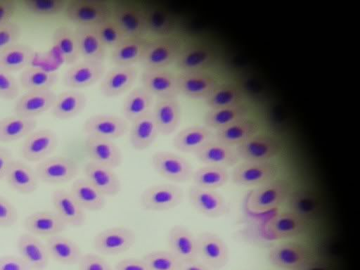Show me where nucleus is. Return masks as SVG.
Segmentation results:
<instances>
[{
    "mask_svg": "<svg viewBox=\"0 0 360 270\" xmlns=\"http://www.w3.org/2000/svg\"><path fill=\"white\" fill-rule=\"evenodd\" d=\"M151 112L160 134L169 136L179 128L181 110L177 97L155 98Z\"/></svg>",
    "mask_w": 360,
    "mask_h": 270,
    "instance_id": "obj_19",
    "label": "nucleus"
},
{
    "mask_svg": "<svg viewBox=\"0 0 360 270\" xmlns=\"http://www.w3.org/2000/svg\"><path fill=\"white\" fill-rule=\"evenodd\" d=\"M213 139V131L204 125L189 126L174 136V148L184 153H194L205 143Z\"/></svg>",
    "mask_w": 360,
    "mask_h": 270,
    "instance_id": "obj_38",
    "label": "nucleus"
},
{
    "mask_svg": "<svg viewBox=\"0 0 360 270\" xmlns=\"http://www.w3.org/2000/svg\"><path fill=\"white\" fill-rule=\"evenodd\" d=\"M131 123L129 139L131 147L136 150L150 148L160 134L152 112Z\"/></svg>",
    "mask_w": 360,
    "mask_h": 270,
    "instance_id": "obj_33",
    "label": "nucleus"
},
{
    "mask_svg": "<svg viewBox=\"0 0 360 270\" xmlns=\"http://www.w3.org/2000/svg\"><path fill=\"white\" fill-rule=\"evenodd\" d=\"M136 242L134 231L125 226H114L98 232L93 246L98 255L114 256L129 250Z\"/></svg>",
    "mask_w": 360,
    "mask_h": 270,
    "instance_id": "obj_6",
    "label": "nucleus"
},
{
    "mask_svg": "<svg viewBox=\"0 0 360 270\" xmlns=\"http://www.w3.org/2000/svg\"><path fill=\"white\" fill-rule=\"evenodd\" d=\"M128 129V122L122 117L109 114H96L88 117L83 124L86 136L114 140L122 137Z\"/></svg>",
    "mask_w": 360,
    "mask_h": 270,
    "instance_id": "obj_13",
    "label": "nucleus"
},
{
    "mask_svg": "<svg viewBox=\"0 0 360 270\" xmlns=\"http://www.w3.org/2000/svg\"><path fill=\"white\" fill-rule=\"evenodd\" d=\"M94 28L105 47L111 50L127 37L111 18L100 23Z\"/></svg>",
    "mask_w": 360,
    "mask_h": 270,
    "instance_id": "obj_52",
    "label": "nucleus"
},
{
    "mask_svg": "<svg viewBox=\"0 0 360 270\" xmlns=\"http://www.w3.org/2000/svg\"><path fill=\"white\" fill-rule=\"evenodd\" d=\"M290 193L288 184L273 179L258 186L248 195L247 207L254 213H263L274 210L284 202Z\"/></svg>",
    "mask_w": 360,
    "mask_h": 270,
    "instance_id": "obj_2",
    "label": "nucleus"
},
{
    "mask_svg": "<svg viewBox=\"0 0 360 270\" xmlns=\"http://www.w3.org/2000/svg\"><path fill=\"white\" fill-rule=\"evenodd\" d=\"M54 212L66 226L80 227L86 221V211L73 198L69 191L55 190L51 195Z\"/></svg>",
    "mask_w": 360,
    "mask_h": 270,
    "instance_id": "obj_25",
    "label": "nucleus"
},
{
    "mask_svg": "<svg viewBox=\"0 0 360 270\" xmlns=\"http://www.w3.org/2000/svg\"><path fill=\"white\" fill-rule=\"evenodd\" d=\"M176 79L179 94L192 99L205 100L219 84L206 71L179 72Z\"/></svg>",
    "mask_w": 360,
    "mask_h": 270,
    "instance_id": "obj_18",
    "label": "nucleus"
},
{
    "mask_svg": "<svg viewBox=\"0 0 360 270\" xmlns=\"http://www.w3.org/2000/svg\"><path fill=\"white\" fill-rule=\"evenodd\" d=\"M34 56V51L30 46L17 42L0 53V67L11 72L23 70Z\"/></svg>",
    "mask_w": 360,
    "mask_h": 270,
    "instance_id": "obj_46",
    "label": "nucleus"
},
{
    "mask_svg": "<svg viewBox=\"0 0 360 270\" xmlns=\"http://www.w3.org/2000/svg\"><path fill=\"white\" fill-rule=\"evenodd\" d=\"M45 244L50 258L63 264H77L83 255L76 242L60 234L48 237Z\"/></svg>",
    "mask_w": 360,
    "mask_h": 270,
    "instance_id": "obj_36",
    "label": "nucleus"
},
{
    "mask_svg": "<svg viewBox=\"0 0 360 270\" xmlns=\"http://www.w3.org/2000/svg\"><path fill=\"white\" fill-rule=\"evenodd\" d=\"M188 198L191 206L207 217L217 218L229 212L226 200L216 190L192 185L188 191Z\"/></svg>",
    "mask_w": 360,
    "mask_h": 270,
    "instance_id": "obj_17",
    "label": "nucleus"
},
{
    "mask_svg": "<svg viewBox=\"0 0 360 270\" xmlns=\"http://www.w3.org/2000/svg\"><path fill=\"white\" fill-rule=\"evenodd\" d=\"M193 155L204 165L224 168L234 167L240 161L234 147L212 139L199 148Z\"/></svg>",
    "mask_w": 360,
    "mask_h": 270,
    "instance_id": "obj_26",
    "label": "nucleus"
},
{
    "mask_svg": "<svg viewBox=\"0 0 360 270\" xmlns=\"http://www.w3.org/2000/svg\"><path fill=\"white\" fill-rule=\"evenodd\" d=\"M179 270H212L199 260L181 263Z\"/></svg>",
    "mask_w": 360,
    "mask_h": 270,
    "instance_id": "obj_61",
    "label": "nucleus"
},
{
    "mask_svg": "<svg viewBox=\"0 0 360 270\" xmlns=\"http://www.w3.org/2000/svg\"><path fill=\"white\" fill-rule=\"evenodd\" d=\"M141 83L155 98L177 97L176 75L167 68H143Z\"/></svg>",
    "mask_w": 360,
    "mask_h": 270,
    "instance_id": "obj_15",
    "label": "nucleus"
},
{
    "mask_svg": "<svg viewBox=\"0 0 360 270\" xmlns=\"http://www.w3.org/2000/svg\"><path fill=\"white\" fill-rule=\"evenodd\" d=\"M66 0H23L22 6L29 13L43 16H53L64 13Z\"/></svg>",
    "mask_w": 360,
    "mask_h": 270,
    "instance_id": "obj_50",
    "label": "nucleus"
},
{
    "mask_svg": "<svg viewBox=\"0 0 360 270\" xmlns=\"http://www.w3.org/2000/svg\"><path fill=\"white\" fill-rule=\"evenodd\" d=\"M198 260L212 270L224 268L229 259L226 243L216 233L205 231L196 236Z\"/></svg>",
    "mask_w": 360,
    "mask_h": 270,
    "instance_id": "obj_11",
    "label": "nucleus"
},
{
    "mask_svg": "<svg viewBox=\"0 0 360 270\" xmlns=\"http://www.w3.org/2000/svg\"><path fill=\"white\" fill-rule=\"evenodd\" d=\"M69 191L85 211H100L105 205V196L84 177L76 179Z\"/></svg>",
    "mask_w": 360,
    "mask_h": 270,
    "instance_id": "obj_41",
    "label": "nucleus"
},
{
    "mask_svg": "<svg viewBox=\"0 0 360 270\" xmlns=\"http://www.w3.org/2000/svg\"><path fill=\"white\" fill-rule=\"evenodd\" d=\"M0 270H32L20 256H0Z\"/></svg>",
    "mask_w": 360,
    "mask_h": 270,
    "instance_id": "obj_57",
    "label": "nucleus"
},
{
    "mask_svg": "<svg viewBox=\"0 0 360 270\" xmlns=\"http://www.w3.org/2000/svg\"><path fill=\"white\" fill-rule=\"evenodd\" d=\"M13 160L11 151L4 147H0V181L5 178L8 167Z\"/></svg>",
    "mask_w": 360,
    "mask_h": 270,
    "instance_id": "obj_60",
    "label": "nucleus"
},
{
    "mask_svg": "<svg viewBox=\"0 0 360 270\" xmlns=\"http://www.w3.org/2000/svg\"><path fill=\"white\" fill-rule=\"evenodd\" d=\"M148 41L145 37H126L111 50L112 63L115 66H134L140 63Z\"/></svg>",
    "mask_w": 360,
    "mask_h": 270,
    "instance_id": "obj_39",
    "label": "nucleus"
},
{
    "mask_svg": "<svg viewBox=\"0 0 360 270\" xmlns=\"http://www.w3.org/2000/svg\"><path fill=\"white\" fill-rule=\"evenodd\" d=\"M37 126L35 118L17 115L0 119V142L9 143L25 138Z\"/></svg>",
    "mask_w": 360,
    "mask_h": 270,
    "instance_id": "obj_42",
    "label": "nucleus"
},
{
    "mask_svg": "<svg viewBox=\"0 0 360 270\" xmlns=\"http://www.w3.org/2000/svg\"><path fill=\"white\" fill-rule=\"evenodd\" d=\"M227 169L211 165H204L193 171V185L206 189L216 190L224 186L229 180Z\"/></svg>",
    "mask_w": 360,
    "mask_h": 270,
    "instance_id": "obj_48",
    "label": "nucleus"
},
{
    "mask_svg": "<svg viewBox=\"0 0 360 270\" xmlns=\"http://www.w3.org/2000/svg\"><path fill=\"white\" fill-rule=\"evenodd\" d=\"M56 72L38 67H27L19 75L20 86L27 91L51 89L58 80Z\"/></svg>",
    "mask_w": 360,
    "mask_h": 270,
    "instance_id": "obj_45",
    "label": "nucleus"
},
{
    "mask_svg": "<svg viewBox=\"0 0 360 270\" xmlns=\"http://www.w3.org/2000/svg\"><path fill=\"white\" fill-rule=\"evenodd\" d=\"M19 256L32 270H44L49 262L46 244L37 236L27 232L20 234L17 240Z\"/></svg>",
    "mask_w": 360,
    "mask_h": 270,
    "instance_id": "obj_28",
    "label": "nucleus"
},
{
    "mask_svg": "<svg viewBox=\"0 0 360 270\" xmlns=\"http://www.w3.org/2000/svg\"><path fill=\"white\" fill-rule=\"evenodd\" d=\"M21 34L20 25L14 21L0 25V53L18 42Z\"/></svg>",
    "mask_w": 360,
    "mask_h": 270,
    "instance_id": "obj_54",
    "label": "nucleus"
},
{
    "mask_svg": "<svg viewBox=\"0 0 360 270\" xmlns=\"http://www.w3.org/2000/svg\"><path fill=\"white\" fill-rule=\"evenodd\" d=\"M105 73L104 63L82 59L66 70L63 84L71 89L89 87L101 81Z\"/></svg>",
    "mask_w": 360,
    "mask_h": 270,
    "instance_id": "obj_14",
    "label": "nucleus"
},
{
    "mask_svg": "<svg viewBox=\"0 0 360 270\" xmlns=\"http://www.w3.org/2000/svg\"><path fill=\"white\" fill-rule=\"evenodd\" d=\"M243 99V94L238 86L219 83L204 101L209 109H217L240 104Z\"/></svg>",
    "mask_w": 360,
    "mask_h": 270,
    "instance_id": "obj_47",
    "label": "nucleus"
},
{
    "mask_svg": "<svg viewBox=\"0 0 360 270\" xmlns=\"http://www.w3.org/2000/svg\"><path fill=\"white\" fill-rule=\"evenodd\" d=\"M184 196V191L180 186L173 184H158L144 189L139 201L145 210L162 212L179 206Z\"/></svg>",
    "mask_w": 360,
    "mask_h": 270,
    "instance_id": "obj_4",
    "label": "nucleus"
},
{
    "mask_svg": "<svg viewBox=\"0 0 360 270\" xmlns=\"http://www.w3.org/2000/svg\"><path fill=\"white\" fill-rule=\"evenodd\" d=\"M39 181L63 184L74 179L78 174L77 163L72 158L57 155L38 162L34 169Z\"/></svg>",
    "mask_w": 360,
    "mask_h": 270,
    "instance_id": "obj_10",
    "label": "nucleus"
},
{
    "mask_svg": "<svg viewBox=\"0 0 360 270\" xmlns=\"http://www.w3.org/2000/svg\"><path fill=\"white\" fill-rule=\"evenodd\" d=\"M52 43L66 64L71 65L78 61L80 56L74 29L67 25L56 27Z\"/></svg>",
    "mask_w": 360,
    "mask_h": 270,
    "instance_id": "obj_44",
    "label": "nucleus"
},
{
    "mask_svg": "<svg viewBox=\"0 0 360 270\" xmlns=\"http://www.w3.org/2000/svg\"><path fill=\"white\" fill-rule=\"evenodd\" d=\"M290 211H292L303 217L314 213L317 208V202L314 196L304 191H297L290 193L287 200Z\"/></svg>",
    "mask_w": 360,
    "mask_h": 270,
    "instance_id": "obj_51",
    "label": "nucleus"
},
{
    "mask_svg": "<svg viewBox=\"0 0 360 270\" xmlns=\"http://www.w3.org/2000/svg\"><path fill=\"white\" fill-rule=\"evenodd\" d=\"M20 84L16 78L0 67V98L13 100L19 96Z\"/></svg>",
    "mask_w": 360,
    "mask_h": 270,
    "instance_id": "obj_53",
    "label": "nucleus"
},
{
    "mask_svg": "<svg viewBox=\"0 0 360 270\" xmlns=\"http://www.w3.org/2000/svg\"><path fill=\"white\" fill-rule=\"evenodd\" d=\"M154 170L162 177L175 183H184L191 180L193 169L183 156L176 153L158 150L151 158Z\"/></svg>",
    "mask_w": 360,
    "mask_h": 270,
    "instance_id": "obj_5",
    "label": "nucleus"
},
{
    "mask_svg": "<svg viewBox=\"0 0 360 270\" xmlns=\"http://www.w3.org/2000/svg\"><path fill=\"white\" fill-rule=\"evenodd\" d=\"M64 14L76 26L94 27L111 18V4L103 0H70Z\"/></svg>",
    "mask_w": 360,
    "mask_h": 270,
    "instance_id": "obj_1",
    "label": "nucleus"
},
{
    "mask_svg": "<svg viewBox=\"0 0 360 270\" xmlns=\"http://www.w3.org/2000/svg\"><path fill=\"white\" fill-rule=\"evenodd\" d=\"M84 148L90 161L115 169L122 162V153L112 140L86 136Z\"/></svg>",
    "mask_w": 360,
    "mask_h": 270,
    "instance_id": "obj_27",
    "label": "nucleus"
},
{
    "mask_svg": "<svg viewBox=\"0 0 360 270\" xmlns=\"http://www.w3.org/2000/svg\"><path fill=\"white\" fill-rule=\"evenodd\" d=\"M154 96L142 86L132 89L122 105L124 118L132 122L152 110Z\"/></svg>",
    "mask_w": 360,
    "mask_h": 270,
    "instance_id": "obj_40",
    "label": "nucleus"
},
{
    "mask_svg": "<svg viewBox=\"0 0 360 270\" xmlns=\"http://www.w3.org/2000/svg\"><path fill=\"white\" fill-rule=\"evenodd\" d=\"M149 270H179L181 262L168 250H153L142 257Z\"/></svg>",
    "mask_w": 360,
    "mask_h": 270,
    "instance_id": "obj_49",
    "label": "nucleus"
},
{
    "mask_svg": "<svg viewBox=\"0 0 360 270\" xmlns=\"http://www.w3.org/2000/svg\"><path fill=\"white\" fill-rule=\"evenodd\" d=\"M146 22V33L155 38L172 37L176 30V22L165 9L154 5L142 6Z\"/></svg>",
    "mask_w": 360,
    "mask_h": 270,
    "instance_id": "obj_34",
    "label": "nucleus"
},
{
    "mask_svg": "<svg viewBox=\"0 0 360 270\" xmlns=\"http://www.w3.org/2000/svg\"><path fill=\"white\" fill-rule=\"evenodd\" d=\"M240 160L271 161L281 150L280 141L271 135L256 134L235 147Z\"/></svg>",
    "mask_w": 360,
    "mask_h": 270,
    "instance_id": "obj_8",
    "label": "nucleus"
},
{
    "mask_svg": "<svg viewBox=\"0 0 360 270\" xmlns=\"http://www.w3.org/2000/svg\"><path fill=\"white\" fill-rule=\"evenodd\" d=\"M17 220L18 212L15 206L6 198L0 195V226H12Z\"/></svg>",
    "mask_w": 360,
    "mask_h": 270,
    "instance_id": "obj_56",
    "label": "nucleus"
},
{
    "mask_svg": "<svg viewBox=\"0 0 360 270\" xmlns=\"http://www.w3.org/2000/svg\"><path fill=\"white\" fill-rule=\"evenodd\" d=\"M167 245L169 250L181 263L198 260L196 236L186 226H172L167 234Z\"/></svg>",
    "mask_w": 360,
    "mask_h": 270,
    "instance_id": "obj_29",
    "label": "nucleus"
},
{
    "mask_svg": "<svg viewBox=\"0 0 360 270\" xmlns=\"http://www.w3.org/2000/svg\"><path fill=\"white\" fill-rule=\"evenodd\" d=\"M259 124L248 117L213 131V139L224 144L236 147L259 133Z\"/></svg>",
    "mask_w": 360,
    "mask_h": 270,
    "instance_id": "obj_31",
    "label": "nucleus"
},
{
    "mask_svg": "<svg viewBox=\"0 0 360 270\" xmlns=\"http://www.w3.org/2000/svg\"><path fill=\"white\" fill-rule=\"evenodd\" d=\"M295 270H329L328 267L321 262L310 260Z\"/></svg>",
    "mask_w": 360,
    "mask_h": 270,
    "instance_id": "obj_62",
    "label": "nucleus"
},
{
    "mask_svg": "<svg viewBox=\"0 0 360 270\" xmlns=\"http://www.w3.org/2000/svg\"><path fill=\"white\" fill-rule=\"evenodd\" d=\"M74 31L80 57L83 60L104 63L107 49L101 42L95 29L76 26Z\"/></svg>",
    "mask_w": 360,
    "mask_h": 270,
    "instance_id": "obj_35",
    "label": "nucleus"
},
{
    "mask_svg": "<svg viewBox=\"0 0 360 270\" xmlns=\"http://www.w3.org/2000/svg\"><path fill=\"white\" fill-rule=\"evenodd\" d=\"M56 94L51 89L27 91L19 96L13 105L14 115L34 118L51 110Z\"/></svg>",
    "mask_w": 360,
    "mask_h": 270,
    "instance_id": "obj_22",
    "label": "nucleus"
},
{
    "mask_svg": "<svg viewBox=\"0 0 360 270\" xmlns=\"http://www.w3.org/2000/svg\"><path fill=\"white\" fill-rule=\"evenodd\" d=\"M110 4L111 19L127 37H145L147 33L142 6L124 0Z\"/></svg>",
    "mask_w": 360,
    "mask_h": 270,
    "instance_id": "obj_3",
    "label": "nucleus"
},
{
    "mask_svg": "<svg viewBox=\"0 0 360 270\" xmlns=\"http://www.w3.org/2000/svg\"><path fill=\"white\" fill-rule=\"evenodd\" d=\"M306 226L304 217L290 210L278 213L268 220L265 231L270 239L280 240L301 234Z\"/></svg>",
    "mask_w": 360,
    "mask_h": 270,
    "instance_id": "obj_21",
    "label": "nucleus"
},
{
    "mask_svg": "<svg viewBox=\"0 0 360 270\" xmlns=\"http://www.w3.org/2000/svg\"><path fill=\"white\" fill-rule=\"evenodd\" d=\"M309 250L296 243H282L272 246L268 252L270 264L278 269L295 270L311 260Z\"/></svg>",
    "mask_w": 360,
    "mask_h": 270,
    "instance_id": "obj_16",
    "label": "nucleus"
},
{
    "mask_svg": "<svg viewBox=\"0 0 360 270\" xmlns=\"http://www.w3.org/2000/svg\"><path fill=\"white\" fill-rule=\"evenodd\" d=\"M215 61L211 49L204 45L192 44L182 47L174 62L179 72L206 71Z\"/></svg>",
    "mask_w": 360,
    "mask_h": 270,
    "instance_id": "obj_23",
    "label": "nucleus"
},
{
    "mask_svg": "<svg viewBox=\"0 0 360 270\" xmlns=\"http://www.w3.org/2000/svg\"><path fill=\"white\" fill-rule=\"evenodd\" d=\"M138 77L135 66H115L101 80L100 91L106 98H115L129 90Z\"/></svg>",
    "mask_w": 360,
    "mask_h": 270,
    "instance_id": "obj_20",
    "label": "nucleus"
},
{
    "mask_svg": "<svg viewBox=\"0 0 360 270\" xmlns=\"http://www.w3.org/2000/svg\"><path fill=\"white\" fill-rule=\"evenodd\" d=\"M87 103L86 95L77 89H70L56 94L51 109L53 116L59 120L72 118L85 108Z\"/></svg>",
    "mask_w": 360,
    "mask_h": 270,
    "instance_id": "obj_37",
    "label": "nucleus"
},
{
    "mask_svg": "<svg viewBox=\"0 0 360 270\" xmlns=\"http://www.w3.org/2000/svg\"><path fill=\"white\" fill-rule=\"evenodd\" d=\"M84 177L103 195L115 196L121 191V181L113 168L88 161L84 167Z\"/></svg>",
    "mask_w": 360,
    "mask_h": 270,
    "instance_id": "obj_24",
    "label": "nucleus"
},
{
    "mask_svg": "<svg viewBox=\"0 0 360 270\" xmlns=\"http://www.w3.org/2000/svg\"><path fill=\"white\" fill-rule=\"evenodd\" d=\"M16 9L14 0H0V25L12 21Z\"/></svg>",
    "mask_w": 360,
    "mask_h": 270,
    "instance_id": "obj_59",
    "label": "nucleus"
},
{
    "mask_svg": "<svg viewBox=\"0 0 360 270\" xmlns=\"http://www.w3.org/2000/svg\"><path fill=\"white\" fill-rule=\"evenodd\" d=\"M79 270H114L106 259L98 254H83L78 262Z\"/></svg>",
    "mask_w": 360,
    "mask_h": 270,
    "instance_id": "obj_55",
    "label": "nucleus"
},
{
    "mask_svg": "<svg viewBox=\"0 0 360 270\" xmlns=\"http://www.w3.org/2000/svg\"><path fill=\"white\" fill-rule=\"evenodd\" d=\"M114 270H149L143 259L128 257L118 261Z\"/></svg>",
    "mask_w": 360,
    "mask_h": 270,
    "instance_id": "obj_58",
    "label": "nucleus"
},
{
    "mask_svg": "<svg viewBox=\"0 0 360 270\" xmlns=\"http://www.w3.org/2000/svg\"><path fill=\"white\" fill-rule=\"evenodd\" d=\"M4 179L10 188L22 194L34 192L39 181L34 169L25 162L14 159L11 161Z\"/></svg>",
    "mask_w": 360,
    "mask_h": 270,
    "instance_id": "obj_30",
    "label": "nucleus"
},
{
    "mask_svg": "<svg viewBox=\"0 0 360 270\" xmlns=\"http://www.w3.org/2000/svg\"><path fill=\"white\" fill-rule=\"evenodd\" d=\"M247 117L248 108L244 103L229 107L209 109L204 116V126L214 131Z\"/></svg>",
    "mask_w": 360,
    "mask_h": 270,
    "instance_id": "obj_43",
    "label": "nucleus"
},
{
    "mask_svg": "<svg viewBox=\"0 0 360 270\" xmlns=\"http://www.w3.org/2000/svg\"><path fill=\"white\" fill-rule=\"evenodd\" d=\"M278 167L272 161H242L233 167L231 181L239 186H260L274 179Z\"/></svg>",
    "mask_w": 360,
    "mask_h": 270,
    "instance_id": "obj_9",
    "label": "nucleus"
},
{
    "mask_svg": "<svg viewBox=\"0 0 360 270\" xmlns=\"http://www.w3.org/2000/svg\"><path fill=\"white\" fill-rule=\"evenodd\" d=\"M23 226L29 233L48 237L60 234L67 226L55 212L50 211L30 214L25 218Z\"/></svg>",
    "mask_w": 360,
    "mask_h": 270,
    "instance_id": "obj_32",
    "label": "nucleus"
},
{
    "mask_svg": "<svg viewBox=\"0 0 360 270\" xmlns=\"http://www.w3.org/2000/svg\"><path fill=\"white\" fill-rule=\"evenodd\" d=\"M58 146L56 134L49 129H35L24 139L21 155L24 160L39 162L48 158Z\"/></svg>",
    "mask_w": 360,
    "mask_h": 270,
    "instance_id": "obj_12",
    "label": "nucleus"
},
{
    "mask_svg": "<svg viewBox=\"0 0 360 270\" xmlns=\"http://www.w3.org/2000/svg\"><path fill=\"white\" fill-rule=\"evenodd\" d=\"M181 48L172 37L148 40L140 63L143 68H167L174 63Z\"/></svg>",
    "mask_w": 360,
    "mask_h": 270,
    "instance_id": "obj_7",
    "label": "nucleus"
}]
</instances>
